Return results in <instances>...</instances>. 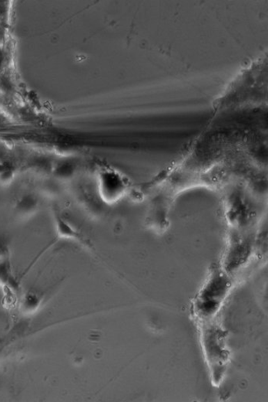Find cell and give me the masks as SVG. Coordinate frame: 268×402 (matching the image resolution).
<instances>
[{"mask_svg":"<svg viewBox=\"0 0 268 402\" xmlns=\"http://www.w3.org/2000/svg\"><path fill=\"white\" fill-rule=\"evenodd\" d=\"M232 285L230 275L226 271L213 270L194 301L195 317L200 322L214 320L226 303Z\"/></svg>","mask_w":268,"mask_h":402,"instance_id":"cell-1","label":"cell"},{"mask_svg":"<svg viewBox=\"0 0 268 402\" xmlns=\"http://www.w3.org/2000/svg\"><path fill=\"white\" fill-rule=\"evenodd\" d=\"M200 340L212 383L219 386L229 363L226 333L214 320L201 322Z\"/></svg>","mask_w":268,"mask_h":402,"instance_id":"cell-2","label":"cell"},{"mask_svg":"<svg viewBox=\"0 0 268 402\" xmlns=\"http://www.w3.org/2000/svg\"><path fill=\"white\" fill-rule=\"evenodd\" d=\"M253 249V236L236 230L230 234L222 269L232 276L249 261Z\"/></svg>","mask_w":268,"mask_h":402,"instance_id":"cell-3","label":"cell"},{"mask_svg":"<svg viewBox=\"0 0 268 402\" xmlns=\"http://www.w3.org/2000/svg\"><path fill=\"white\" fill-rule=\"evenodd\" d=\"M56 222L57 233L60 238L85 243L84 239L82 238L81 233L77 232V230L72 228L67 221H65L61 215H57Z\"/></svg>","mask_w":268,"mask_h":402,"instance_id":"cell-4","label":"cell"},{"mask_svg":"<svg viewBox=\"0 0 268 402\" xmlns=\"http://www.w3.org/2000/svg\"><path fill=\"white\" fill-rule=\"evenodd\" d=\"M0 283L10 288L17 289L18 284L12 275L11 269L8 262L0 263Z\"/></svg>","mask_w":268,"mask_h":402,"instance_id":"cell-5","label":"cell"},{"mask_svg":"<svg viewBox=\"0 0 268 402\" xmlns=\"http://www.w3.org/2000/svg\"><path fill=\"white\" fill-rule=\"evenodd\" d=\"M39 298L34 294H28L23 300V306L25 311L34 310L39 305Z\"/></svg>","mask_w":268,"mask_h":402,"instance_id":"cell-6","label":"cell"},{"mask_svg":"<svg viewBox=\"0 0 268 402\" xmlns=\"http://www.w3.org/2000/svg\"><path fill=\"white\" fill-rule=\"evenodd\" d=\"M3 351V347L0 346V355H1Z\"/></svg>","mask_w":268,"mask_h":402,"instance_id":"cell-7","label":"cell"}]
</instances>
